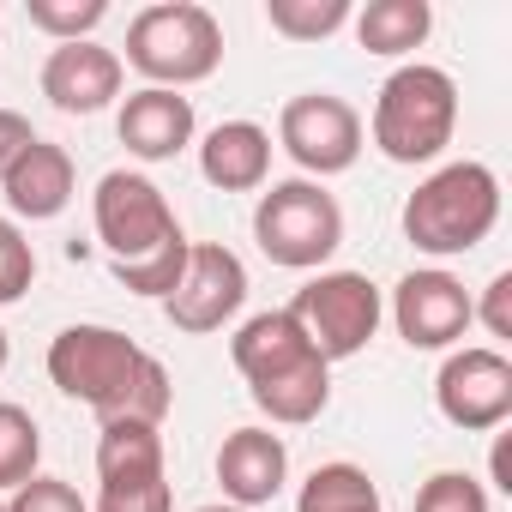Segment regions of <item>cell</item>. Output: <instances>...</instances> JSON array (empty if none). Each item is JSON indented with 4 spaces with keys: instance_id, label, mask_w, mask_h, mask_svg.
<instances>
[{
    "instance_id": "obj_1",
    "label": "cell",
    "mask_w": 512,
    "mask_h": 512,
    "mask_svg": "<svg viewBox=\"0 0 512 512\" xmlns=\"http://www.w3.org/2000/svg\"><path fill=\"white\" fill-rule=\"evenodd\" d=\"M49 380H55L67 398L91 404L97 422L127 416V422L163 428V416H169V404H175L169 368H163L151 350H139L127 332L91 326V320L55 332V344H49Z\"/></svg>"
},
{
    "instance_id": "obj_2",
    "label": "cell",
    "mask_w": 512,
    "mask_h": 512,
    "mask_svg": "<svg viewBox=\"0 0 512 512\" xmlns=\"http://www.w3.org/2000/svg\"><path fill=\"white\" fill-rule=\"evenodd\" d=\"M229 362L247 380V398L278 428H308L332 404V362L308 344V332L290 320V308H266L241 320L229 338Z\"/></svg>"
},
{
    "instance_id": "obj_3",
    "label": "cell",
    "mask_w": 512,
    "mask_h": 512,
    "mask_svg": "<svg viewBox=\"0 0 512 512\" xmlns=\"http://www.w3.org/2000/svg\"><path fill=\"white\" fill-rule=\"evenodd\" d=\"M494 223H500V175L488 163H470V157L434 169L404 199V241L416 253H434V260L482 247L494 235Z\"/></svg>"
},
{
    "instance_id": "obj_4",
    "label": "cell",
    "mask_w": 512,
    "mask_h": 512,
    "mask_svg": "<svg viewBox=\"0 0 512 512\" xmlns=\"http://www.w3.org/2000/svg\"><path fill=\"white\" fill-rule=\"evenodd\" d=\"M458 133V85L446 67H428V61H410L398 67L380 97H374V145L416 169V163H434Z\"/></svg>"
},
{
    "instance_id": "obj_5",
    "label": "cell",
    "mask_w": 512,
    "mask_h": 512,
    "mask_svg": "<svg viewBox=\"0 0 512 512\" xmlns=\"http://www.w3.org/2000/svg\"><path fill=\"white\" fill-rule=\"evenodd\" d=\"M121 67L145 73L157 91L199 85V79H211L223 67V25L199 7V0H157V7L133 13Z\"/></svg>"
},
{
    "instance_id": "obj_6",
    "label": "cell",
    "mask_w": 512,
    "mask_h": 512,
    "mask_svg": "<svg viewBox=\"0 0 512 512\" xmlns=\"http://www.w3.org/2000/svg\"><path fill=\"white\" fill-rule=\"evenodd\" d=\"M253 241H260V253L272 266L320 272L344 247V205L308 175L272 181V193H260V211H253Z\"/></svg>"
},
{
    "instance_id": "obj_7",
    "label": "cell",
    "mask_w": 512,
    "mask_h": 512,
    "mask_svg": "<svg viewBox=\"0 0 512 512\" xmlns=\"http://www.w3.org/2000/svg\"><path fill=\"white\" fill-rule=\"evenodd\" d=\"M380 314H386V302H380V290H374L368 272H320L290 302V320L308 332V344L326 362L362 356L374 344V332H380Z\"/></svg>"
},
{
    "instance_id": "obj_8",
    "label": "cell",
    "mask_w": 512,
    "mask_h": 512,
    "mask_svg": "<svg viewBox=\"0 0 512 512\" xmlns=\"http://www.w3.org/2000/svg\"><path fill=\"white\" fill-rule=\"evenodd\" d=\"M91 217H97V241L109 247V266H133L151 260L169 241H181V223L163 199V187L151 175L133 169H109L91 193Z\"/></svg>"
},
{
    "instance_id": "obj_9",
    "label": "cell",
    "mask_w": 512,
    "mask_h": 512,
    "mask_svg": "<svg viewBox=\"0 0 512 512\" xmlns=\"http://www.w3.org/2000/svg\"><path fill=\"white\" fill-rule=\"evenodd\" d=\"M163 428L151 422H103L97 434V512H169Z\"/></svg>"
},
{
    "instance_id": "obj_10",
    "label": "cell",
    "mask_w": 512,
    "mask_h": 512,
    "mask_svg": "<svg viewBox=\"0 0 512 512\" xmlns=\"http://www.w3.org/2000/svg\"><path fill=\"white\" fill-rule=\"evenodd\" d=\"M434 404L464 434L506 428V416H512V362H506V350H494V344L452 350L434 374Z\"/></svg>"
},
{
    "instance_id": "obj_11",
    "label": "cell",
    "mask_w": 512,
    "mask_h": 512,
    "mask_svg": "<svg viewBox=\"0 0 512 512\" xmlns=\"http://www.w3.org/2000/svg\"><path fill=\"white\" fill-rule=\"evenodd\" d=\"M247 302V266L223 241H193L187 247V272L175 284V296L163 302L169 326L187 332V338H205V332H223Z\"/></svg>"
},
{
    "instance_id": "obj_12",
    "label": "cell",
    "mask_w": 512,
    "mask_h": 512,
    "mask_svg": "<svg viewBox=\"0 0 512 512\" xmlns=\"http://www.w3.org/2000/svg\"><path fill=\"white\" fill-rule=\"evenodd\" d=\"M278 145L308 175H344L362 157V115L332 91H302L278 115Z\"/></svg>"
},
{
    "instance_id": "obj_13",
    "label": "cell",
    "mask_w": 512,
    "mask_h": 512,
    "mask_svg": "<svg viewBox=\"0 0 512 512\" xmlns=\"http://www.w3.org/2000/svg\"><path fill=\"white\" fill-rule=\"evenodd\" d=\"M392 326L410 350H452L476 326V302L452 272H410L392 290Z\"/></svg>"
},
{
    "instance_id": "obj_14",
    "label": "cell",
    "mask_w": 512,
    "mask_h": 512,
    "mask_svg": "<svg viewBox=\"0 0 512 512\" xmlns=\"http://www.w3.org/2000/svg\"><path fill=\"white\" fill-rule=\"evenodd\" d=\"M217 482H223V500L241 506V512L278 500L284 482H290V446H284V434H272V428H235L217 446Z\"/></svg>"
},
{
    "instance_id": "obj_15",
    "label": "cell",
    "mask_w": 512,
    "mask_h": 512,
    "mask_svg": "<svg viewBox=\"0 0 512 512\" xmlns=\"http://www.w3.org/2000/svg\"><path fill=\"white\" fill-rule=\"evenodd\" d=\"M121 55L103 49V43H61L49 61H43V97L61 109V115H97L121 97Z\"/></svg>"
},
{
    "instance_id": "obj_16",
    "label": "cell",
    "mask_w": 512,
    "mask_h": 512,
    "mask_svg": "<svg viewBox=\"0 0 512 512\" xmlns=\"http://www.w3.org/2000/svg\"><path fill=\"white\" fill-rule=\"evenodd\" d=\"M115 133H121L127 157H139V163H169L175 151L193 145V97L145 85V91H133V97L121 103Z\"/></svg>"
},
{
    "instance_id": "obj_17",
    "label": "cell",
    "mask_w": 512,
    "mask_h": 512,
    "mask_svg": "<svg viewBox=\"0 0 512 512\" xmlns=\"http://www.w3.org/2000/svg\"><path fill=\"white\" fill-rule=\"evenodd\" d=\"M199 175L223 193H253L272 175V133L253 121H223L199 145Z\"/></svg>"
},
{
    "instance_id": "obj_18",
    "label": "cell",
    "mask_w": 512,
    "mask_h": 512,
    "mask_svg": "<svg viewBox=\"0 0 512 512\" xmlns=\"http://www.w3.org/2000/svg\"><path fill=\"white\" fill-rule=\"evenodd\" d=\"M0 193H7L13 217H31V223L61 217V211H67V199H73V157H67L61 145L37 139V145H31L7 175H0Z\"/></svg>"
},
{
    "instance_id": "obj_19",
    "label": "cell",
    "mask_w": 512,
    "mask_h": 512,
    "mask_svg": "<svg viewBox=\"0 0 512 512\" xmlns=\"http://www.w3.org/2000/svg\"><path fill=\"white\" fill-rule=\"evenodd\" d=\"M350 19H356V43L368 55H410L434 31V7H428V0H368V7L350 13Z\"/></svg>"
},
{
    "instance_id": "obj_20",
    "label": "cell",
    "mask_w": 512,
    "mask_h": 512,
    "mask_svg": "<svg viewBox=\"0 0 512 512\" xmlns=\"http://www.w3.org/2000/svg\"><path fill=\"white\" fill-rule=\"evenodd\" d=\"M296 512H386L380 506V488H374V476L362 470V464H320L308 482H302V494H296Z\"/></svg>"
},
{
    "instance_id": "obj_21",
    "label": "cell",
    "mask_w": 512,
    "mask_h": 512,
    "mask_svg": "<svg viewBox=\"0 0 512 512\" xmlns=\"http://www.w3.org/2000/svg\"><path fill=\"white\" fill-rule=\"evenodd\" d=\"M266 25L290 43H320L350 25V0H266Z\"/></svg>"
},
{
    "instance_id": "obj_22",
    "label": "cell",
    "mask_w": 512,
    "mask_h": 512,
    "mask_svg": "<svg viewBox=\"0 0 512 512\" xmlns=\"http://www.w3.org/2000/svg\"><path fill=\"white\" fill-rule=\"evenodd\" d=\"M43 458V428L25 404H0V488H19L37 476Z\"/></svg>"
},
{
    "instance_id": "obj_23",
    "label": "cell",
    "mask_w": 512,
    "mask_h": 512,
    "mask_svg": "<svg viewBox=\"0 0 512 512\" xmlns=\"http://www.w3.org/2000/svg\"><path fill=\"white\" fill-rule=\"evenodd\" d=\"M25 19L55 43H91V31L109 19V0H25Z\"/></svg>"
},
{
    "instance_id": "obj_24",
    "label": "cell",
    "mask_w": 512,
    "mask_h": 512,
    "mask_svg": "<svg viewBox=\"0 0 512 512\" xmlns=\"http://www.w3.org/2000/svg\"><path fill=\"white\" fill-rule=\"evenodd\" d=\"M187 235L181 241H169L163 253H151V260H133V266H109L115 272V284L121 290H133V296H151V302H169L175 296V284H181V272H187Z\"/></svg>"
},
{
    "instance_id": "obj_25",
    "label": "cell",
    "mask_w": 512,
    "mask_h": 512,
    "mask_svg": "<svg viewBox=\"0 0 512 512\" xmlns=\"http://www.w3.org/2000/svg\"><path fill=\"white\" fill-rule=\"evenodd\" d=\"M416 512H494L488 506V488L464 470H434L422 488H416Z\"/></svg>"
},
{
    "instance_id": "obj_26",
    "label": "cell",
    "mask_w": 512,
    "mask_h": 512,
    "mask_svg": "<svg viewBox=\"0 0 512 512\" xmlns=\"http://www.w3.org/2000/svg\"><path fill=\"white\" fill-rule=\"evenodd\" d=\"M31 284H37V253H31V241L13 217H0V308L19 302Z\"/></svg>"
},
{
    "instance_id": "obj_27",
    "label": "cell",
    "mask_w": 512,
    "mask_h": 512,
    "mask_svg": "<svg viewBox=\"0 0 512 512\" xmlns=\"http://www.w3.org/2000/svg\"><path fill=\"white\" fill-rule=\"evenodd\" d=\"M7 512H91V506L79 500L73 482H61V476H31V482L13 488Z\"/></svg>"
},
{
    "instance_id": "obj_28",
    "label": "cell",
    "mask_w": 512,
    "mask_h": 512,
    "mask_svg": "<svg viewBox=\"0 0 512 512\" xmlns=\"http://www.w3.org/2000/svg\"><path fill=\"white\" fill-rule=\"evenodd\" d=\"M476 320L488 326V338H512V272H494V278H488Z\"/></svg>"
},
{
    "instance_id": "obj_29",
    "label": "cell",
    "mask_w": 512,
    "mask_h": 512,
    "mask_svg": "<svg viewBox=\"0 0 512 512\" xmlns=\"http://www.w3.org/2000/svg\"><path fill=\"white\" fill-rule=\"evenodd\" d=\"M37 145V133H31V121L19 115V109H0V175H7L25 151Z\"/></svg>"
},
{
    "instance_id": "obj_30",
    "label": "cell",
    "mask_w": 512,
    "mask_h": 512,
    "mask_svg": "<svg viewBox=\"0 0 512 512\" xmlns=\"http://www.w3.org/2000/svg\"><path fill=\"white\" fill-rule=\"evenodd\" d=\"M488 470H494V488L512 494V446H506V434H494V458H488Z\"/></svg>"
},
{
    "instance_id": "obj_31",
    "label": "cell",
    "mask_w": 512,
    "mask_h": 512,
    "mask_svg": "<svg viewBox=\"0 0 512 512\" xmlns=\"http://www.w3.org/2000/svg\"><path fill=\"white\" fill-rule=\"evenodd\" d=\"M7 356H13V344H7V332H0V374H7Z\"/></svg>"
},
{
    "instance_id": "obj_32",
    "label": "cell",
    "mask_w": 512,
    "mask_h": 512,
    "mask_svg": "<svg viewBox=\"0 0 512 512\" xmlns=\"http://www.w3.org/2000/svg\"><path fill=\"white\" fill-rule=\"evenodd\" d=\"M199 512H241V506H229V500H217V506H199Z\"/></svg>"
},
{
    "instance_id": "obj_33",
    "label": "cell",
    "mask_w": 512,
    "mask_h": 512,
    "mask_svg": "<svg viewBox=\"0 0 512 512\" xmlns=\"http://www.w3.org/2000/svg\"><path fill=\"white\" fill-rule=\"evenodd\" d=\"M0 512H7V500H0Z\"/></svg>"
}]
</instances>
